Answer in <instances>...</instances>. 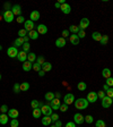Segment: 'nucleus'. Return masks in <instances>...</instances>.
Here are the masks:
<instances>
[{"instance_id": "nucleus-43", "label": "nucleus", "mask_w": 113, "mask_h": 127, "mask_svg": "<svg viewBox=\"0 0 113 127\" xmlns=\"http://www.w3.org/2000/svg\"><path fill=\"white\" fill-rule=\"evenodd\" d=\"M105 94H106V96L113 99V87H110V89H109V90L105 92Z\"/></svg>"}, {"instance_id": "nucleus-2", "label": "nucleus", "mask_w": 113, "mask_h": 127, "mask_svg": "<svg viewBox=\"0 0 113 127\" xmlns=\"http://www.w3.org/2000/svg\"><path fill=\"white\" fill-rule=\"evenodd\" d=\"M3 19H5L6 23H11V22L15 19V15L13 14V11L7 9V10L3 11Z\"/></svg>"}, {"instance_id": "nucleus-15", "label": "nucleus", "mask_w": 113, "mask_h": 127, "mask_svg": "<svg viewBox=\"0 0 113 127\" xmlns=\"http://www.w3.org/2000/svg\"><path fill=\"white\" fill-rule=\"evenodd\" d=\"M11 11H13V14L15 16H22V7L19 5H15L11 7Z\"/></svg>"}, {"instance_id": "nucleus-16", "label": "nucleus", "mask_w": 113, "mask_h": 127, "mask_svg": "<svg viewBox=\"0 0 113 127\" xmlns=\"http://www.w3.org/2000/svg\"><path fill=\"white\" fill-rule=\"evenodd\" d=\"M27 55H28V53L27 52H25V51H19L18 52V56H17V59H18L19 61H21V63H25V61L27 60Z\"/></svg>"}, {"instance_id": "nucleus-52", "label": "nucleus", "mask_w": 113, "mask_h": 127, "mask_svg": "<svg viewBox=\"0 0 113 127\" xmlns=\"http://www.w3.org/2000/svg\"><path fill=\"white\" fill-rule=\"evenodd\" d=\"M68 36H70V35H69V30H63L62 31V37L66 39V37H68Z\"/></svg>"}, {"instance_id": "nucleus-6", "label": "nucleus", "mask_w": 113, "mask_h": 127, "mask_svg": "<svg viewBox=\"0 0 113 127\" xmlns=\"http://www.w3.org/2000/svg\"><path fill=\"white\" fill-rule=\"evenodd\" d=\"M41 111H42V115H44V116H51L53 114V110L50 107V104H44L41 108Z\"/></svg>"}, {"instance_id": "nucleus-51", "label": "nucleus", "mask_w": 113, "mask_h": 127, "mask_svg": "<svg viewBox=\"0 0 113 127\" xmlns=\"http://www.w3.org/2000/svg\"><path fill=\"white\" fill-rule=\"evenodd\" d=\"M16 22H17V23H25V18H24L23 16H18V17H17V18H16Z\"/></svg>"}, {"instance_id": "nucleus-24", "label": "nucleus", "mask_w": 113, "mask_h": 127, "mask_svg": "<svg viewBox=\"0 0 113 127\" xmlns=\"http://www.w3.org/2000/svg\"><path fill=\"white\" fill-rule=\"evenodd\" d=\"M24 39L23 37H17V39L14 41V47H16V48H19V47H23V44H24Z\"/></svg>"}, {"instance_id": "nucleus-12", "label": "nucleus", "mask_w": 113, "mask_h": 127, "mask_svg": "<svg viewBox=\"0 0 113 127\" xmlns=\"http://www.w3.org/2000/svg\"><path fill=\"white\" fill-rule=\"evenodd\" d=\"M36 31H37L39 34L44 35V34H46L47 33V26L46 25H44V24H40V25H37L36 26Z\"/></svg>"}, {"instance_id": "nucleus-19", "label": "nucleus", "mask_w": 113, "mask_h": 127, "mask_svg": "<svg viewBox=\"0 0 113 127\" xmlns=\"http://www.w3.org/2000/svg\"><path fill=\"white\" fill-rule=\"evenodd\" d=\"M40 13L37 10H33L31 13V15H29V19H31L32 22H35V21H39L40 19Z\"/></svg>"}, {"instance_id": "nucleus-37", "label": "nucleus", "mask_w": 113, "mask_h": 127, "mask_svg": "<svg viewBox=\"0 0 113 127\" xmlns=\"http://www.w3.org/2000/svg\"><path fill=\"white\" fill-rule=\"evenodd\" d=\"M18 126H19L18 119H17V118L11 119V122H10V127H18Z\"/></svg>"}, {"instance_id": "nucleus-8", "label": "nucleus", "mask_w": 113, "mask_h": 127, "mask_svg": "<svg viewBox=\"0 0 113 127\" xmlns=\"http://www.w3.org/2000/svg\"><path fill=\"white\" fill-rule=\"evenodd\" d=\"M61 106V102H60V99H57L54 98L52 101L50 102V107L52 108V110H59Z\"/></svg>"}, {"instance_id": "nucleus-49", "label": "nucleus", "mask_w": 113, "mask_h": 127, "mask_svg": "<svg viewBox=\"0 0 113 127\" xmlns=\"http://www.w3.org/2000/svg\"><path fill=\"white\" fill-rule=\"evenodd\" d=\"M50 117H51V119H52V123H55L57 120H59V115L58 114H52Z\"/></svg>"}, {"instance_id": "nucleus-20", "label": "nucleus", "mask_w": 113, "mask_h": 127, "mask_svg": "<svg viewBox=\"0 0 113 127\" xmlns=\"http://www.w3.org/2000/svg\"><path fill=\"white\" fill-rule=\"evenodd\" d=\"M27 36L31 40H37L39 39V33H37L36 30H32V31H29L28 33H27Z\"/></svg>"}, {"instance_id": "nucleus-57", "label": "nucleus", "mask_w": 113, "mask_h": 127, "mask_svg": "<svg viewBox=\"0 0 113 127\" xmlns=\"http://www.w3.org/2000/svg\"><path fill=\"white\" fill-rule=\"evenodd\" d=\"M54 95H55V98H57V99H60V96H61V94H60V93H54Z\"/></svg>"}, {"instance_id": "nucleus-31", "label": "nucleus", "mask_w": 113, "mask_h": 127, "mask_svg": "<svg viewBox=\"0 0 113 127\" xmlns=\"http://www.w3.org/2000/svg\"><path fill=\"white\" fill-rule=\"evenodd\" d=\"M79 31H80L79 26H76V25H70V26H69V32H71L72 34H77Z\"/></svg>"}, {"instance_id": "nucleus-40", "label": "nucleus", "mask_w": 113, "mask_h": 127, "mask_svg": "<svg viewBox=\"0 0 113 127\" xmlns=\"http://www.w3.org/2000/svg\"><path fill=\"white\" fill-rule=\"evenodd\" d=\"M93 120H94L93 116H90V115H87V116H85V122H86L87 124H92Z\"/></svg>"}, {"instance_id": "nucleus-48", "label": "nucleus", "mask_w": 113, "mask_h": 127, "mask_svg": "<svg viewBox=\"0 0 113 127\" xmlns=\"http://www.w3.org/2000/svg\"><path fill=\"white\" fill-rule=\"evenodd\" d=\"M97 96H98V99H104L106 96V94H105V92L104 91H98V93H97Z\"/></svg>"}, {"instance_id": "nucleus-46", "label": "nucleus", "mask_w": 113, "mask_h": 127, "mask_svg": "<svg viewBox=\"0 0 113 127\" xmlns=\"http://www.w3.org/2000/svg\"><path fill=\"white\" fill-rule=\"evenodd\" d=\"M31 106H32V108H33V109L39 108V101H37V100H32Z\"/></svg>"}, {"instance_id": "nucleus-26", "label": "nucleus", "mask_w": 113, "mask_h": 127, "mask_svg": "<svg viewBox=\"0 0 113 127\" xmlns=\"http://www.w3.org/2000/svg\"><path fill=\"white\" fill-rule=\"evenodd\" d=\"M36 55H35L34 52H28V55H27V60L29 61V63L34 64L35 61H36Z\"/></svg>"}, {"instance_id": "nucleus-45", "label": "nucleus", "mask_w": 113, "mask_h": 127, "mask_svg": "<svg viewBox=\"0 0 113 127\" xmlns=\"http://www.w3.org/2000/svg\"><path fill=\"white\" fill-rule=\"evenodd\" d=\"M33 69H34L35 71H37V73H39V71L41 70V69H42V67L40 66V65H39L37 63H34V64H33Z\"/></svg>"}, {"instance_id": "nucleus-4", "label": "nucleus", "mask_w": 113, "mask_h": 127, "mask_svg": "<svg viewBox=\"0 0 113 127\" xmlns=\"http://www.w3.org/2000/svg\"><path fill=\"white\" fill-rule=\"evenodd\" d=\"M75 102V95L72 93H67L65 96H63V103H66V104H71V103Z\"/></svg>"}, {"instance_id": "nucleus-47", "label": "nucleus", "mask_w": 113, "mask_h": 127, "mask_svg": "<svg viewBox=\"0 0 113 127\" xmlns=\"http://www.w3.org/2000/svg\"><path fill=\"white\" fill-rule=\"evenodd\" d=\"M59 110H61L62 112H66V111L68 110V104H66V103H62V104L60 106V109H59Z\"/></svg>"}, {"instance_id": "nucleus-56", "label": "nucleus", "mask_w": 113, "mask_h": 127, "mask_svg": "<svg viewBox=\"0 0 113 127\" xmlns=\"http://www.w3.org/2000/svg\"><path fill=\"white\" fill-rule=\"evenodd\" d=\"M54 7H55V8H59V9H60V7H61L60 2H55V3H54Z\"/></svg>"}, {"instance_id": "nucleus-53", "label": "nucleus", "mask_w": 113, "mask_h": 127, "mask_svg": "<svg viewBox=\"0 0 113 127\" xmlns=\"http://www.w3.org/2000/svg\"><path fill=\"white\" fill-rule=\"evenodd\" d=\"M66 127H76V124L74 122H69L66 124Z\"/></svg>"}, {"instance_id": "nucleus-32", "label": "nucleus", "mask_w": 113, "mask_h": 127, "mask_svg": "<svg viewBox=\"0 0 113 127\" xmlns=\"http://www.w3.org/2000/svg\"><path fill=\"white\" fill-rule=\"evenodd\" d=\"M29 90V83L28 82H23L21 84V91H28Z\"/></svg>"}, {"instance_id": "nucleus-59", "label": "nucleus", "mask_w": 113, "mask_h": 127, "mask_svg": "<svg viewBox=\"0 0 113 127\" xmlns=\"http://www.w3.org/2000/svg\"><path fill=\"white\" fill-rule=\"evenodd\" d=\"M43 106H44V103H43V102H40V101H39V108L41 109V108H42Z\"/></svg>"}, {"instance_id": "nucleus-30", "label": "nucleus", "mask_w": 113, "mask_h": 127, "mask_svg": "<svg viewBox=\"0 0 113 127\" xmlns=\"http://www.w3.org/2000/svg\"><path fill=\"white\" fill-rule=\"evenodd\" d=\"M102 76L104 77V78H109V77H111V69L104 68L102 70Z\"/></svg>"}, {"instance_id": "nucleus-1", "label": "nucleus", "mask_w": 113, "mask_h": 127, "mask_svg": "<svg viewBox=\"0 0 113 127\" xmlns=\"http://www.w3.org/2000/svg\"><path fill=\"white\" fill-rule=\"evenodd\" d=\"M74 103H75L76 109H78V110H83V109H86L87 107H88V101H87L86 99H84V98L77 99Z\"/></svg>"}, {"instance_id": "nucleus-34", "label": "nucleus", "mask_w": 113, "mask_h": 127, "mask_svg": "<svg viewBox=\"0 0 113 127\" xmlns=\"http://www.w3.org/2000/svg\"><path fill=\"white\" fill-rule=\"evenodd\" d=\"M35 63H37V64H39V65H40V66L42 67V65L45 63V59H44V57H43V56H39V57H37V58H36V61H35Z\"/></svg>"}, {"instance_id": "nucleus-41", "label": "nucleus", "mask_w": 113, "mask_h": 127, "mask_svg": "<svg viewBox=\"0 0 113 127\" xmlns=\"http://www.w3.org/2000/svg\"><path fill=\"white\" fill-rule=\"evenodd\" d=\"M14 92L15 93L21 92V84H18V83H15V84H14Z\"/></svg>"}, {"instance_id": "nucleus-21", "label": "nucleus", "mask_w": 113, "mask_h": 127, "mask_svg": "<svg viewBox=\"0 0 113 127\" xmlns=\"http://www.w3.org/2000/svg\"><path fill=\"white\" fill-rule=\"evenodd\" d=\"M33 69V64L29 63L28 60H26L25 63H23V70L25 71H29Z\"/></svg>"}, {"instance_id": "nucleus-22", "label": "nucleus", "mask_w": 113, "mask_h": 127, "mask_svg": "<svg viewBox=\"0 0 113 127\" xmlns=\"http://www.w3.org/2000/svg\"><path fill=\"white\" fill-rule=\"evenodd\" d=\"M42 124L44 125V126H50L51 124H52V119H51L50 116H44L42 118Z\"/></svg>"}, {"instance_id": "nucleus-25", "label": "nucleus", "mask_w": 113, "mask_h": 127, "mask_svg": "<svg viewBox=\"0 0 113 127\" xmlns=\"http://www.w3.org/2000/svg\"><path fill=\"white\" fill-rule=\"evenodd\" d=\"M102 36H103V35L101 34L100 32H93V33H92L93 40H94V41H97V42H100L101 40H102Z\"/></svg>"}, {"instance_id": "nucleus-9", "label": "nucleus", "mask_w": 113, "mask_h": 127, "mask_svg": "<svg viewBox=\"0 0 113 127\" xmlns=\"http://www.w3.org/2000/svg\"><path fill=\"white\" fill-rule=\"evenodd\" d=\"M84 122H85V117L83 116L82 114L77 112V114L74 115V123H75V124L80 125V124H83Z\"/></svg>"}, {"instance_id": "nucleus-18", "label": "nucleus", "mask_w": 113, "mask_h": 127, "mask_svg": "<svg viewBox=\"0 0 113 127\" xmlns=\"http://www.w3.org/2000/svg\"><path fill=\"white\" fill-rule=\"evenodd\" d=\"M55 45L58 48H63L65 45H66V39L65 37H58V39L55 40Z\"/></svg>"}, {"instance_id": "nucleus-35", "label": "nucleus", "mask_w": 113, "mask_h": 127, "mask_svg": "<svg viewBox=\"0 0 113 127\" xmlns=\"http://www.w3.org/2000/svg\"><path fill=\"white\" fill-rule=\"evenodd\" d=\"M27 33H28V32H27L25 29L19 30V31H18V37H25L27 35Z\"/></svg>"}, {"instance_id": "nucleus-38", "label": "nucleus", "mask_w": 113, "mask_h": 127, "mask_svg": "<svg viewBox=\"0 0 113 127\" xmlns=\"http://www.w3.org/2000/svg\"><path fill=\"white\" fill-rule=\"evenodd\" d=\"M100 42H101V44H102V45H106V44H108V42H109V36H108V35H103L102 40H101Z\"/></svg>"}, {"instance_id": "nucleus-63", "label": "nucleus", "mask_w": 113, "mask_h": 127, "mask_svg": "<svg viewBox=\"0 0 113 127\" xmlns=\"http://www.w3.org/2000/svg\"><path fill=\"white\" fill-rule=\"evenodd\" d=\"M0 81H1V74H0Z\"/></svg>"}, {"instance_id": "nucleus-54", "label": "nucleus", "mask_w": 113, "mask_h": 127, "mask_svg": "<svg viewBox=\"0 0 113 127\" xmlns=\"http://www.w3.org/2000/svg\"><path fill=\"white\" fill-rule=\"evenodd\" d=\"M45 75V71L44 70H42V69H41V70L39 71V76H41V77H43Z\"/></svg>"}, {"instance_id": "nucleus-23", "label": "nucleus", "mask_w": 113, "mask_h": 127, "mask_svg": "<svg viewBox=\"0 0 113 127\" xmlns=\"http://www.w3.org/2000/svg\"><path fill=\"white\" fill-rule=\"evenodd\" d=\"M9 120V117L7 114H0V124L1 125H6Z\"/></svg>"}, {"instance_id": "nucleus-44", "label": "nucleus", "mask_w": 113, "mask_h": 127, "mask_svg": "<svg viewBox=\"0 0 113 127\" xmlns=\"http://www.w3.org/2000/svg\"><path fill=\"white\" fill-rule=\"evenodd\" d=\"M106 85H108L109 87H112L113 86V77H109V78H106Z\"/></svg>"}, {"instance_id": "nucleus-36", "label": "nucleus", "mask_w": 113, "mask_h": 127, "mask_svg": "<svg viewBox=\"0 0 113 127\" xmlns=\"http://www.w3.org/2000/svg\"><path fill=\"white\" fill-rule=\"evenodd\" d=\"M105 122L104 120H102V119H98V120H96V124H95V127H105Z\"/></svg>"}, {"instance_id": "nucleus-42", "label": "nucleus", "mask_w": 113, "mask_h": 127, "mask_svg": "<svg viewBox=\"0 0 113 127\" xmlns=\"http://www.w3.org/2000/svg\"><path fill=\"white\" fill-rule=\"evenodd\" d=\"M8 107H7V104H2V106L0 107V111H1V114H7L8 112Z\"/></svg>"}, {"instance_id": "nucleus-17", "label": "nucleus", "mask_w": 113, "mask_h": 127, "mask_svg": "<svg viewBox=\"0 0 113 127\" xmlns=\"http://www.w3.org/2000/svg\"><path fill=\"white\" fill-rule=\"evenodd\" d=\"M79 37L77 34H71L70 36H69V41H70V43L72 45H78L79 44Z\"/></svg>"}, {"instance_id": "nucleus-61", "label": "nucleus", "mask_w": 113, "mask_h": 127, "mask_svg": "<svg viewBox=\"0 0 113 127\" xmlns=\"http://www.w3.org/2000/svg\"><path fill=\"white\" fill-rule=\"evenodd\" d=\"M50 127H57V126H55V125H51Z\"/></svg>"}, {"instance_id": "nucleus-62", "label": "nucleus", "mask_w": 113, "mask_h": 127, "mask_svg": "<svg viewBox=\"0 0 113 127\" xmlns=\"http://www.w3.org/2000/svg\"><path fill=\"white\" fill-rule=\"evenodd\" d=\"M1 49H2V47H1V45H0V50H1Z\"/></svg>"}, {"instance_id": "nucleus-39", "label": "nucleus", "mask_w": 113, "mask_h": 127, "mask_svg": "<svg viewBox=\"0 0 113 127\" xmlns=\"http://www.w3.org/2000/svg\"><path fill=\"white\" fill-rule=\"evenodd\" d=\"M29 48H31V45H29L28 42H25L23 44V51H25V52L28 53L29 52Z\"/></svg>"}, {"instance_id": "nucleus-50", "label": "nucleus", "mask_w": 113, "mask_h": 127, "mask_svg": "<svg viewBox=\"0 0 113 127\" xmlns=\"http://www.w3.org/2000/svg\"><path fill=\"white\" fill-rule=\"evenodd\" d=\"M77 35H78L79 39H84V37L86 36V33H85V31H82V30H80V31L77 33Z\"/></svg>"}, {"instance_id": "nucleus-33", "label": "nucleus", "mask_w": 113, "mask_h": 127, "mask_svg": "<svg viewBox=\"0 0 113 127\" xmlns=\"http://www.w3.org/2000/svg\"><path fill=\"white\" fill-rule=\"evenodd\" d=\"M77 89H78L79 91H85L87 89V85L85 82H79L78 85H77Z\"/></svg>"}, {"instance_id": "nucleus-14", "label": "nucleus", "mask_w": 113, "mask_h": 127, "mask_svg": "<svg viewBox=\"0 0 113 127\" xmlns=\"http://www.w3.org/2000/svg\"><path fill=\"white\" fill-rule=\"evenodd\" d=\"M60 10L62 11L63 14H66V15H68V14H70L71 13V7H70V5L69 3H63V5H61V7H60Z\"/></svg>"}, {"instance_id": "nucleus-58", "label": "nucleus", "mask_w": 113, "mask_h": 127, "mask_svg": "<svg viewBox=\"0 0 113 127\" xmlns=\"http://www.w3.org/2000/svg\"><path fill=\"white\" fill-rule=\"evenodd\" d=\"M23 39H24V42H28L29 37H28V36H27V35H26V36H25V37H23Z\"/></svg>"}, {"instance_id": "nucleus-60", "label": "nucleus", "mask_w": 113, "mask_h": 127, "mask_svg": "<svg viewBox=\"0 0 113 127\" xmlns=\"http://www.w3.org/2000/svg\"><path fill=\"white\" fill-rule=\"evenodd\" d=\"M103 89H104V90H105V92H106V91H108V90H109V89H110V87H109V86H108V85H106V84H105V85H104V86H103Z\"/></svg>"}, {"instance_id": "nucleus-29", "label": "nucleus", "mask_w": 113, "mask_h": 127, "mask_svg": "<svg viewBox=\"0 0 113 127\" xmlns=\"http://www.w3.org/2000/svg\"><path fill=\"white\" fill-rule=\"evenodd\" d=\"M41 115H42V111H41L40 108L33 109V117L34 118H41Z\"/></svg>"}, {"instance_id": "nucleus-28", "label": "nucleus", "mask_w": 113, "mask_h": 127, "mask_svg": "<svg viewBox=\"0 0 113 127\" xmlns=\"http://www.w3.org/2000/svg\"><path fill=\"white\" fill-rule=\"evenodd\" d=\"M44 98H45V100H46L47 102H51V101L55 98V95H54V93L53 92H47V93H45Z\"/></svg>"}, {"instance_id": "nucleus-7", "label": "nucleus", "mask_w": 113, "mask_h": 127, "mask_svg": "<svg viewBox=\"0 0 113 127\" xmlns=\"http://www.w3.org/2000/svg\"><path fill=\"white\" fill-rule=\"evenodd\" d=\"M90 22L88 18H82L80 22H79V30L85 31V29H87V27L90 26Z\"/></svg>"}, {"instance_id": "nucleus-11", "label": "nucleus", "mask_w": 113, "mask_h": 127, "mask_svg": "<svg viewBox=\"0 0 113 127\" xmlns=\"http://www.w3.org/2000/svg\"><path fill=\"white\" fill-rule=\"evenodd\" d=\"M35 25H34V22H32L31 19H27V21H25V23H24V29L26 30L27 32L32 31V30H34Z\"/></svg>"}, {"instance_id": "nucleus-10", "label": "nucleus", "mask_w": 113, "mask_h": 127, "mask_svg": "<svg viewBox=\"0 0 113 127\" xmlns=\"http://www.w3.org/2000/svg\"><path fill=\"white\" fill-rule=\"evenodd\" d=\"M112 103H113V100L111 98H109V96H105L104 99H102V107L103 108H110L111 106H112Z\"/></svg>"}, {"instance_id": "nucleus-13", "label": "nucleus", "mask_w": 113, "mask_h": 127, "mask_svg": "<svg viewBox=\"0 0 113 127\" xmlns=\"http://www.w3.org/2000/svg\"><path fill=\"white\" fill-rule=\"evenodd\" d=\"M7 115H8V117L9 118H18V116H19V111L17 110V109H9L8 110V112H7Z\"/></svg>"}, {"instance_id": "nucleus-27", "label": "nucleus", "mask_w": 113, "mask_h": 127, "mask_svg": "<svg viewBox=\"0 0 113 127\" xmlns=\"http://www.w3.org/2000/svg\"><path fill=\"white\" fill-rule=\"evenodd\" d=\"M51 69H52V64L51 63H46V61H45V63L42 65V70H44L45 73L50 71Z\"/></svg>"}, {"instance_id": "nucleus-3", "label": "nucleus", "mask_w": 113, "mask_h": 127, "mask_svg": "<svg viewBox=\"0 0 113 127\" xmlns=\"http://www.w3.org/2000/svg\"><path fill=\"white\" fill-rule=\"evenodd\" d=\"M18 49L16 47H9L7 49V56L9 58H17V56H18Z\"/></svg>"}, {"instance_id": "nucleus-5", "label": "nucleus", "mask_w": 113, "mask_h": 127, "mask_svg": "<svg viewBox=\"0 0 113 127\" xmlns=\"http://www.w3.org/2000/svg\"><path fill=\"white\" fill-rule=\"evenodd\" d=\"M86 100L88 101V103H95L96 101L98 100L97 93H96V92H90L88 94H87Z\"/></svg>"}, {"instance_id": "nucleus-55", "label": "nucleus", "mask_w": 113, "mask_h": 127, "mask_svg": "<svg viewBox=\"0 0 113 127\" xmlns=\"http://www.w3.org/2000/svg\"><path fill=\"white\" fill-rule=\"evenodd\" d=\"M54 125H55V126H57V127H61V125H62V124H61V122H60V120H57Z\"/></svg>"}]
</instances>
